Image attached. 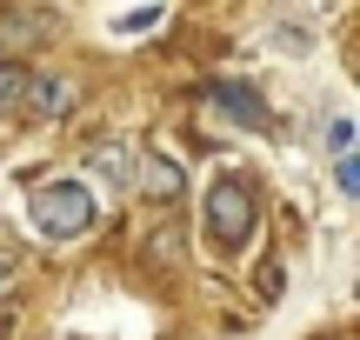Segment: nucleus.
Returning <instances> with one entry per match:
<instances>
[{
  "label": "nucleus",
  "instance_id": "7ed1b4c3",
  "mask_svg": "<svg viewBox=\"0 0 360 340\" xmlns=\"http://www.w3.org/2000/svg\"><path fill=\"white\" fill-rule=\"evenodd\" d=\"M207 100H214L220 114H233V120H240V127H274L267 100H260V93H247L240 80H214V87H207Z\"/></svg>",
  "mask_w": 360,
  "mask_h": 340
},
{
  "label": "nucleus",
  "instance_id": "0eeeda50",
  "mask_svg": "<svg viewBox=\"0 0 360 340\" xmlns=\"http://www.w3.org/2000/svg\"><path fill=\"white\" fill-rule=\"evenodd\" d=\"M34 34H40V20H34V13H0V53L27 47Z\"/></svg>",
  "mask_w": 360,
  "mask_h": 340
},
{
  "label": "nucleus",
  "instance_id": "423d86ee",
  "mask_svg": "<svg viewBox=\"0 0 360 340\" xmlns=\"http://www.w3.org/2000/svg\"><path fill=\"white\" fill-rule=\"evenodd\" d=\"M94 174H101V181H127V174H134V154H127V147H120V140H107V147H94Z\"/></svg>",
  "mask_w": 360,
  "mask_h": 340
},
{
  "label": "nucleus",
  "instance_id": "6e6552de",
  "mask_svg": "<svg viewBox=\"0 0 360 340\" xmlns=\"http://www.w3.org/2000/svg\"><path fill=\"white\" fill-rule=\"evenodd\" d=\"M20 87H27V74H20L13 60H0V114H7V107L20 100Z\"/></svg>",
  "mask_w": 360,
  "mask_h": 340
},
{
  "label": "nucleus",
  "instance_id": "f257e3e1",
  "mask_svg": "<svg viewBox=\"0 0 360 340\" xmlns=\"http://www.w3.org/2000/svg\"><path fill=\"white\" fill-rule=\"evenodd\" d=\"M27 207H34V227L47 240H74L80 227H94V187L87 181H47L27 194Z\"/></svg>",
  "mask_w": 360,
  "mask_h": 340
},
{
  "label": "nucleus",
  "instance_id": "39448f33",
  "mask_svg": "<svg viewBox=\"0 0 360 340\" xmlns=\"http://www.w3.org/2000/svg\"><path fill=\"white\" fill-rule=\"evenodd\" d=\"M20 100L27 107H34V114H67V87H60V80H27V87H20Z\"/></svg>",
  "mask_w": 360,
  "mask_h": 340
},
{
  "label": "nucleus",
  "instance_id": "9b49d317",
  "mask_svg": "<svg viewBox=\"0 0 360 340\" xmlns=\"http://www.w3.org/2000/svg\"><path fill=\"white\" fill-rule=\"evenodd\" d=\"M0 340H7V320H0Z\"/></svg>",
  "mask_w": 360,
  "mask_h": 340
},
{
  "label": "nucleus",
  "instance_id": "f03ea898",
  "mask_svg": "<svg viewBox=\"0 0 360 340\" xmlns=\"http://www.w3.org/2000/svg\"><path fill=\"white\" fill-rule=\"evenodd\" d=\"M254 221H260V200H254V187L247 181H214L207 187V234L220 240V247H247L254 240Z\"/></svg>",
  "mask_w": 360,
  "mask_h": 340
},
{
  "label": "nucleus",
  "instance_id": "1a4fd4ad",
  "mask_svg": "<svg viewBox=\"0 0 360 340\" xmlns=\"http://www.w3.org/2000/svg\"><path fill=\"white\" fill-rule=\"evenodd\" d=\"M327 147H334V160L354 154V120H334V127H327Z\"/></svg>",
  "mask_w": 360,
  "mask_h": 340
},
{
  "label": "nucleus",
  "instance_id": "9d476101",
  "mask_svg": "<svg viewBox=\"0 0 360 340\" xmlns=\"http://www.w3.org/2000/svg\"><path fill=\"white\" fill-rule=\"evenodd\" d=\"M334 174H340V194H360V160H354V154H340Z\"/></svg>",
  "mask_w": 360,
  "mask_h": 340
},
{
  "label": "nucleus",
  "instance_id": "20e7f679",
  "mask_svg": "<svg viewBox=\"0 0 360 340\" xmlns=\"http://www.w3.org/2000/svg\"><path fill=\"white\" fill-rule=\"evenodd\" d=\"M134 181H141L154 200H174L180 194V167H174L167 154H134Z\"/></svg>",
  "mask_w": 360,
  "mask_h": 340
}]
</instances>
